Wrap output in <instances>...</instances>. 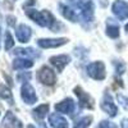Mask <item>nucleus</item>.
Here are the masks:
<instances>
[{
	"instance_id": "bb28decb",
	"label": "nucleus",
	"mask_w": 128,
	"mask_h": 128,
	"mask_svg": "<svg viewBox=\"0 0 128 128\" xmlns=\"http://www.w3.org/2000/svg\"><path fill=\"white\" fill-rule=\"evenodd\" d=\"M120 127H122V128H128V118H126V119H123V120H122Z\"/></svg>"
},
{
	"instance_id": "ddd939ff",
	"label": "nucleus",
	"mask_w": 128,
	"mask_h": 128,
	"mask_svg": "<svg viewBox=\"0 0 128 128\" xmlns=\"http://www.w3.org/2000/svg\"><path fill=\"white\" fill-rule=\"evenodd\" d=\"M49 124L52 128H68V120L58 113L49 115Z\"/></svg>"
},
{
	"instance_id": "c85d7f7f",
	"label": "nucleus",
	"mask_w": 128,
	"mask_h": 128,
	"mask_svg": "<svg viewBox=\"0 0 128 128\" xmlns=\"http://www.w3.org/2000/svg\"><path fill=\"white\" fill-rule=\"evenodd\" d=\"M126 31H127V34H128V23L126 24Z\"/></svg>"
},
{
	"instance_id": "a211bd4d",
	"label": "nucleus",
	"mask_w": 128,
	"mask_h": 128,
	"mask_svg": "<svg viewBox=\"0 0 128 128\" xmlns=\"http://www.w3.org/2000/svg\"><path fill=\"white\" fill-rule=\"evenodd\" d=\"M0 98L6 100L8 104H10V105H13V102H14L13 101V94L10 92L9 87L5 86V84H0Z\"/></svg>"
},
{
	"instance_id": "1a4fd4ad",
	"label": "nucleus",
	"mask_w": 128,
	"mask_h": 128,
	"mask_svg": "<svg viewBox=\"0 0 128 128\" xmlns=\"http://www.w3.org/2000/svg\"><path fill=\"white\" fill-rule=\"evenodd\" d=\"M74 94L77 95L78 104L81 108H88V109L92 108V100L87 92H84L81 87H74Z\"/></svg>"
},
{
	"instance_id": "2eb2a0df",
	"label": "nucleus",
	"mask_w": 128,
	"mask_h": 128,
	"mask_svg": "<svg viewBox=\"0 0 128 128\" xmlns=\"http://www.w3.org/2000/svg\"><path fill=\"white\" fill-rule=\"evenodd\" d=\"M34 66V62L28 58H18L13 62V68L19 70V69H28Z\"/></svg>"
},
{
	"instance_id": "39448f33",
	"label": "nucleus",
	"mask_w": 128,
	"mask_h": 128,
	"mask_svg": "<svg viewBox=\"0 0 128 128\" xmlns=\"http://www.w3.org/2000/svg\"><path fill=\"white\" fill-rule=\"evenodd\" d=\"M101 109L108 114L109 116H115L116 113H118V108H116V105L115 102L113 101V98H112V95L108 94V92H105L104 96H102V100H101Z\"/></svg>"
},
{
	"instance_id": "393cba45",
	"label": "nucleus",
	"mask_w": 128,
	"mask_h": 128,
	"mask_svg": "<svg viewBox=\"0 0 128 128\" xmlns=\"http://www.w3.org/2000/svg\"><path fill=\"white\" fill-rule=\"evenodd\" d=\"M83 2L84 0H69V3L73 4L74 6H77V8H82L83 6Z\"/></svg>"
},
{
	"instance_id": "5701e85b",
	"label": "nucleus",
	"mask_w": 128,
	"mask_h": 128,
	"mask_svg": "<svg viewBox=\"0 0 128 128\" xmlns=\"http://www.w3.org/2000/svg\"><path fill=\"white\" fill-rule=\"evenodd\" d=\"M116 100H118V102L123 106L126 110H128V98H127V96H124L122 94H118V95H116Z\"/></svg>"
},
{
	"instance_id": "9d476101",
	"label": "nucleus",
	"mask_w": 128,
	"mask_h": 128,
	"mask_svg": "<svg viewBox=\"0 0 128 128\" xmlns=\"http://www.w3.org/2000/svg\"><path fill=\"white\" fill-rule=\"evenodd\" d=\"M31 35H32V30L31 27H28L27 24H19L16 30V36H17V40L19 42H28L30 38H31Z\"/></svg>"
},
{
	"instance_id": "f8f14e48",
	"label": "nucleus",
	"mask_w": 128,
	"mask_h": 128,
	"mask_svg": "<svg viewBox=\"0 0 128 128\" xmlns=\"http://www.w3.org/2000/svg\"><path fill=\"white\" fill-rule=\"evenodd\" d=\"M55 110L58 113H63V114H72L74 110V101L70 98L64 99L63 101H60L55 105Z\"/></svg>"
},
{
	"instance_id": "7ed1b4c3",
	"label": "nucleus",
	"mask_w": 128,
	"mask_h": 128,
	"mask_svg": "<svg viewBox=\"0 0 128 128\" xmlns=\"http://www.w3.org/2000/svg\"><path fill=\"white\" fill-rule=\"evenodd\" d=\"M37 78L41 83L46 84V86H52V84L56 82L55 72L52 69H50L49 67H42L37 73Z\"/></svg>"
},
{
	"instance_id": "a878e982",
	"label": "nucleus",
	"mask_w": 128,
	"mask_h": 128,
	"mask_svg": "<svg viewBox=\"0 0 128 128\" xmlns=\"http://www.w3.org/2000/svg\"><path fill=\"white\" fill-rule=\"evenodd\" d=\"M115 67H116V73H119V74H122L123 72H124V64L123 63H115Z\"/></svg>"
},
{
	"instance_id": "6ab92c4d",
	"label": "nucleus",
	"mask_w": 128,
	"mask_h": 128,
	"mask_svg": "<svg viewBox=\"0 0 128 128\" xmlns=\"http://www.w3.org/2000/svg\"><path fill=\"white\" fill-rule=\"evenodd\" d=\"M14 52L17 55H22L23 58H27V56H38V52H36L32 48H27V49H23V48H17L14 50Z\"/></svg>"
},
{
	"instance_id": "f257e3e1",
	"label": "nucleus",
	"mask_w": 128,
	"mask_h": 128,
	"mask_svg": "<svg viewBox=\"0 0 128 128\" xmlns=\"http://www.w3.org/2000/svg\"><path fill=\"white\" fill-rule=\"evenodd\" d=\"M26 14L36 22L41 27H48V28H54L55 24V18L48 10H35V9H26Z\"/></svg>"
},
{
	"instance_id": "9b49d317",
	"label": "nucleus",
	"mask_w": 128,
	"mask_h": 128,
	"mask_svg": "<svg viewBox=\"0 0 128 128\" xmlns=\"http://www.w3.org/2000/svg\"><path fill=\"white\" fill-rule=\"evenodd\" d=\"M70 62V58L68 55H56L50 58V64L54 67L58 72H63L64 67H67V64Z\"/></svg>"
},
{
	"instance_id": "4468645a",
	"label": "nucleus",
	"mask_w": 128,
	"mask_h": 128,
	"mask_svg": "<svg viewBox=\"0 0 128 128\" xmlns=\"http://www.w3.org/2000/svg\"><path fill=\"white\" fill-rule=\"evenodd\" d=\"M94 13H95V8H94V3L91 0L86 2L82 6V18L86 22H91L94 19Z\"/></svg>"
},
{
	"instance_id": "cd10ccee",
	"label": "nucleus",
	"mask_w": 128,
	"mask_h": 128,
	"mask_svg": "<svg viewBox=\"0 0 128 128\" xmlns=\"http://www.w3.org/2000/svg\"><path fill=\"white\" fill-rule=\"evenodd\" d=\"M27 128H36V127H34V126H32V124H30V126H28Z\"/></svg>"
},
{
	"instance_id": "20e7f679",
	"label": "nucleus",
	"mask_w": 128,
	"mask_h": 128,
	"mask_svg": "<svg viewBox=\"0 0 128 128\" xmlns=\"http://www.w3.org/2000/svg\"><path fill=\"white\" fill-rule=\"evenodd\" d=\"M20 98H22V100L27 105H32L37 101V95H36L34 87H32L28 82L23 83L22 87H20Z\"/></svg>"
},
{
	"instance_id": "412c9836",
	"label": "nucleus",
	"mask_w": 128,
	"mask_h": 128,
	"mask_svg": "<svg viewBox=\"0 0 128 128\" xmlns=\"http://www.w3.org/2000/svg\"><path fill=\"white\" fill-rule=\"evenodd\" d=\"M106 35L112 38H116L119 36V26L118 24H108L106 26Z\"/></svg>"
},
{
	"instance_id": "f3484780",
	"label": "nucleus",
	"mask_w": 128,
	"mask_h": 128,
	"mask_svg": "<svg viewBox=\"0 0 128 128\" xmlns=\"http://www.w3.org/2000/svg\"><path fill=\"white\" fill-rule=\"evenodd\" d=\"M49 112V105L48 104H42L40 106H37V108H35L34 110H32V113H34V116L36 119H44L46 114Z\"/></svg>"
},
{
	"instance_id": "423d86ee",
	"label": "nucleus",
	"mask_w": 128,
	"mask_h": 128,
	"mask_svg": "<svg viewBox=\"0 0 128 128\" xmlns=\"http://www.w3.org/2000/svg\"><path fill=\"white\" fill-rule=\"evenodd\" d=\"M112 10L114 16L120 20H124L128 18V3L124 2V0H115L113 3Z\"/></svg>"
},
{
	"instance_id": "4be33fe9",
	"label": "nucleus",
	"mask_w": 128,
	"mask_h": 128,
	"mask_svg": "<svg viewBox=\"0 0 128 128\" xmlns=\"http://www.w3.org/2000/svg\"><path fill=\"white\" fill-rule=\"evenodd\" d=\"M13 45H14V38L12 37L10 32H5V41H4V48H5V50L12 49Z\"/></svg>"
},
{
	"instance_id": "0eeeda50",
	"label": "nucleus",
	"mask_w": 128,
	"mask_h": 128,
	"mask_svg": "<svg viewBox=\"0 0 128 128\" xmlns=\"http://www.w3.org/2000/svg\"><path fill=\"white\" fill-rule=\"evenodd\" d=\"M68 42V38L59 37V38H40L37 40V45L42 49H52V48H59L63 46Z\"/></svg>"
},
{
	"instance_id": "b1692460",
	"label": "nucleus",
	"mask_w": 128,
	"mask_h": 128,
	"mask_svg": "<svg viewBox=\"0 0 128 128\" xmlns=\"http://www.w3.org/2000/svg\"><path fill=\"white\" fill-rule=\"evenodd\" d=\"M96 128H118V127H116L114 123L109 122V120H101Z\"/></svg>"
},
{
	"instance_id": "dca6fc26",
	"label": "nucleus",
	"mask_w": 128,
	"mask_h": 128,
	"mask_svg": "<svg viewBox=\"0 0 128 128\" xmlns=\"http://www.w3.org/2000/svg\"><path fill=\"white\" fill-rule=\"evenodd\" d=\"M60 12H62V14H63L64 18L72 20V22H77V14H76V12H74L72 8L62 4L60 5Z\"/></svg>"
},
{
	"instance_id": "aec40b11",
	"label": "nucleus",
	"mask_w": 128,
	"mask_h": 128,
	"mask_svg": "<svg viewBox=\"0 0 128 128\" xmlns=\"http://www.w3.org/2000/svg\"><path fill=\"white\" fill-rule=\"evenodd\" d=\"M91 122H92V116H83V118L78 119L76 123H74L73 128H88Z\"/></svg>"
},
{
	"instance_id": "6e6552de",
	"label": "nucleus",
	"mask_w": 128,
	"mask_h": 128,
	"mask_svg": "<svg viewBox=\"0 0 128 128\" xmlns=\"http://www.w3.org/2000/svg\"><path fill=\"white\" fill-rule=\"evenodd\" d=\"M2 128H23V124L20 123V120L12 112H6L4 119H3Z\"/></svg>"
},
{
	"instance_id": "f03ea898",
	"label": "nucleus",
	"mask_w": 128,
	"mask_h": 128,
	"mask_svg": "<svg viewBox=\"0 0 128 128\" xmlns=\"http://www.w3.org/2000/svg\"><path fill=\"white\" fill-rule=\"evenodd\" d=\"M87 74L96 80V81H102L105 77H106V70H105V64L102 62H94L91 64H88L87 68Z\"/></svg>"
}]
</instances>
